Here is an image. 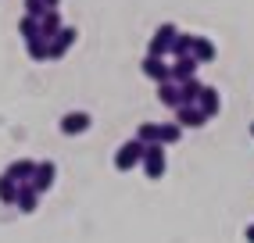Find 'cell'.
<instances>
[{
    "label": "cell",
    "instance_id": "cell-1",
    "mask_svg": "<svg viewBox=\"0 0 254 243\" xmlns=\"http://www.w3.org/2000/svg\"><path fill=\"white\" fill-rule=\"evenodd\" d=\"M143 172H147V179H161L165 176V168H168V158H165V147L161 143H147L143 147Z\"/></svg>",
    "mask_w": 254,
    "mask_h": 243
},
{
    "label": "cell",
    "instance_id": "cell-2",
    "mask_svg": "<svg viewBox=\"0 0 254 243\" xmlns=\"http://www.w3.org/2000/svg\"><path fill=\"white\" fill-rule=\"evenodd\" d=\"M176 32H179V29H176L172 22L158 25V29H154V36H150V43H147V54H150V58H168V50H172Z\"/></svg>",
    "mask_w": 254,
    "mask_h": 243
},
{
    "label": "cell",
    "instance_id": "cell-3",
    "mask_svg": "<svg viewBox=\"0 0 254 243\" xmlns=\"http://www.w3.org/2000/svg\"><path fill=\"white\" fill-rule=\"evenodd\" d=\"M140 161H143V143H140V140H129V143H122V147L115 150V168H118V172L140 168Z\"/></svg>",
    "mask_w": 254,
    "mask_h": 243
},
{
    "label": "cell",
    "instance_id": "cell-4",
    "mask_svg": "<svg viewBox=\"0 0 254 243\" xmlns=\"http://www.w3.org/2000/svg\"><path fill=\"white\" fill-rule=\"evenodd\" d=\"M75 36H79L75 25H61V29H58V36H54V40H47V58H50V61H61L64 54H68V47L75 43Z\"/></svg>",
    "mask_w": 254,
    "mask_h": 243
},
{
    "label": "cell",
    "instance_id": "cell-5",
    "mask_svg": "<svg viewBox=\"0 0 254 243\" xmlns=\"http://www.w3.org/2000/svg\"><path fill=\"white\" fill-rule=\"evenodd\" d=\"M176 125L179 129H200V125H208V118L197 104H179L176 108Z\"/></svg>",
    "mask_w": 254,
    "mask_h": 243
},
{
    "label": "cell",
    "instance_id": "cell-6",
    "mask_svg": "<svg viewBox=\"0 0 254 243\" xmlns=\"http://www.w3.org/2000/svg\"><path fill=\"white\" fill-rule=\"evenodd\" d=\"M54 179H58V165L54 161H40L36 172H32V179H29V186L36 189V193H47V189L54 186Z\"/></svg>",
    "mask_w": 254,
    "mask_h": 243
},
{
    "label": "cell",
    "instance_id": "cell-7",
    "mask_svg": "<svg viewBox=\"0 0 254 243\" xmlns=\"http://www.w3.org/2000/svg\"><path fill=\"white\" fill-rule=\"evenodd\" d=\"M90 125H93V118H90L86 111H68V115L61 118V132H64V136H82Z\"/></svg>",
    "mask_w": 254,
    "mask_h": 243
},
{
    "label": "cell",
    "instance_id": "cell-8",
    "mask_svg": "<svg viewBox=\"0 0 254 243\" xmlns=\"http://www.w3.org/2000/svg\"><path fill=\"white\" fill-rule=\"evenodd\" d=\"M197 61L190 58V54H183V58H176L172 64H168V79H172V82H186V79H193L197 75Z\"/></svg>",
    "mask_w": 254,
    "mask_h": 243
},
{
    "label": "cell",
    "instance_id": "cell-9",
    "mask_svg": "<svg viewBox=\"0 0 254 243\" xmlns=\"http://www.w3.org/2000/svg\"><path fill=\"white\" fill-rule=\"evenodd\" d=\"M140 72L147 75V79H154V82H168V61L165 58H143L140 61Z\"/></svg>",
    "mask_w": 254,
    "mask_h": 243
},
{
    "label": "cell",
    "instance_id": "cell-10",
    "mask_svg": "<svg viewBox=\"0 0 254 243\" xmlns=\"http://www.w3.org/2000/svg\"><path fill=\"white\" fill-rule=\"evenodd\" d=\"M215 54H218V50H215V43H211L208 36H193L190 58H193L197 64H211V61H215Z\"/></svg>",
    "mask_w": 254,
    "mask_h": 243
},
{
    "label": "cell",
    "instance_id": "cell-11",
    "mask_svg": "<svg viewBox=\"0 0 254 243\" xmlns=\"http://www.w3.org/2000/svg\"><path fill=\"white\" fill-rule=\"evenodd\" d=\"M197 108L204 111V118H215V115H218L222 100H218V90H215V86H208V82H204V90H200V97H197Z\"/></svg>",
    "mask_w": 254,
    "mask_h": 243
},
{
    "label": "cell",
    "instance_id": "cell-12",
    "mask_svg": "<svg viewBox=\"0 0 254 243\" xmlns=\"http://www.w3.org/2000/svg\"><path fill=\"white\" fill-rule=\"evenodd\" d=\"M32 172H36V161H29V158H22V161H11L4 176H7V179H14V182L22 186V182H29V179H32Z\"/></svg>",
    "mask_w": 254,
    "mask_h": 243
},
{
    "label": "cell",
    "instance_id": "cell-13",
    "mask_svg": "<svg viewBox=\"0 0 254 243\" xmlns=\"http://www.w3.org/2000/svg\"><path fill=\"white\" fill-rule=\"evenodd\" d=\"M61 25H64V22H61V11H58V7H50L43 18H40V36H43V40H54Z\"/></svg>",
    "mask_w": 254,
    "mask_h": 243
},
{
    "label": "cell",
    "instance_id": "cell-14",
    "mask_svg": "<svg viewBox=\"0 0 254 243\" xmlns=\"http://www.w3.org/2000/svg\"><path fill=\"white\" fill-rule=\"evenodd\" d=\"M36 204H40V193H36L29 182H22V186H18V197H14V207H22L25 215H32V211H36Z\"/></svg>",
    "mask_w": 254,
    "mask_h": 243
},
{
    "label": "cell",
    "instance_id": "cell-15",
    "mask_svg": "<svg viewBox=\"0 0 254 243\" xmlns=\"http://www.w3.org/2000/svg\"><path fill=\"white\" fill-rule=\"evenodd\" d=\"M176 86H179V104H197L200 90H204V82H200L197 75H193V79H186V82H176Z\"/></svg>",
    "mask_w": 254,
    "mask_h": 243
},
{
    "label": "cell",
    "instance_id": "cell-16",
    "mask_svg": "<svg viewBox=\"0 0 254 243\" xmlns=\"http://www.w3.org/2000/svg\"><path fill=\"white\" fill-rule=\"evenodd\" d=\"M158 100L165 104V108H179V86L172 82V79H168V82H158Z\"/></svg>",
    "mask_w": 254,
    "mask_h": 243
},
{
    "label": "cell",
    "instance_id": "cell-17",
    "mask_svg": "<svg viewBox=\"0 0 254 243\" xmlns=\"http://www.w3.org/2000/svg\"><path fill=\"white\" fill-rule=\"evenodd\" d=\"M179 136H183V129L176 125V122H165V125H158V143H161V147L179 143Z\"/></svg>",
    "mask_w": 254,
    "mask_h": 243
},
{
    "label": "cell",
    "instance_id": "cell-18",
    "mask_svg": "<svg viewBox=\"0 0 254 243\" xmlns=\"http://www.w3.org/2000/svg\"><path fill=\"white\" fill-rule=\"evenodd\" d=\"M190 47H193V36H190V32H176L172 50H168V54H172V58H183V54H190Z\"/></svg>",
    "mask_w": 254,
    "mask_h": 243
},
{
    "label": "cell",
    "instance_id": "cell-19",
    "mask_svg": "<svg viewBox=\"0 0 254 243\" xmlns=\"http://www.w3.org/2000/svg\"><path fill=\"white\" fill-rule=\"evenodd\" d=\"M25 50H29V58H32V61H47V40H43V36L25 40Z\"/></svg>",
    "mask_w": 254,
    "mask_h": 243
},
{
    "label": "cell",
    "instance_id": "cell-20",
    "mask_svg": "<svg viewBox=\"0 0 254 243\" xmlns=\"http://www.w3.org/2000/svg\"><path fill=\"white\" fill-rule=\"evenodd\" d=\"M132 140H140L143 147H147V143H158V125H154V122H143V125L136 129V136H132Z\"/></svg>",
    "mask_w": 254,
    "mask_h": 243
},
{
    "label": "cell",
    "instance_id": "cell-21",
    "mask_svg": "<svg viewBox=\"0 0 254 243\" xmlns=\"http://www.w3.org/2000/svg\"><path fill=\"white\" fill-rule=\"evenodd\" d=\"M14 197H18V182L7 179V176H0V200H4V204H14Z\"/></svg>",
    "mask_w": 254,
    "mask_h": 243
},
{
    "label": "cell",
    "instance_id": "cell-22",
    "mask_svg": "<svg viewBox=\"0 0 254 243\" xmlns=\"http://www.w3.org/2000/svg\"><path fill=\"white\" fill-rule=\"evenodd\" d=\"M18 32L25 40H36L40 36V18H29V14H22V22H18Z\"/></svg>",
    "mask_w": 254,
    "mask_h": 243
},
{
    "label": "cell",
    "instance_id": "cell-23",
    "mask_svg": "<svg viewBox=\"0 0 254 243\" xmlns=\"http://www.w3.org/2000/svg\"><path fill=\"white\" fill-rule=\"evenodd\" d=\"M47 11H50V7L43 4V0H25V14H29V18H43Z\"/></svg>",
    "mask_w": 254,
    "mask_h": 243
},
{
    "label": "cell",
    "instance_id": "cell-24",
    "mask_svg": "<svg viewBox=\"0 0 254 243\" xmlns=\"http://www.w3.org/2000/svg\"><path fill=\"white\" fill-rule=\"evenodd\" d=\"M244 236H247V243H254V225H247V233H244Z\"/></svg>",
    "mask_w": 254,
    "mask_h": 243
},
{
    "label": "cell",
    "instance_id": "cell-25",
    "mask_svg": "<svg viewBox=\"0 0 254 243\" xmlns=\"http://www.w3.org/2000/svg\"><path fill=\"white\" fill-rule=\"evenodd\" d=\"M43 4H47V7H58V4H61V0H43Z\"/></svg>",
    "mask_w": 254,
    "mask_h": 243
},
{
    "label": "cell",
    "instance_id": "cell-26",
    "mask_svg": "<svg viewBox=\"0 0 254 243\" xmlns=\"http://www.w3.org/2000/svg\"><path fill=\"white\" fill-rule=\"evenodd\" d=\"M251 136H254V122H251Z\"/></svg>",
    "mask_w": 254,
    "mask_h": 243
}]
</instances>
